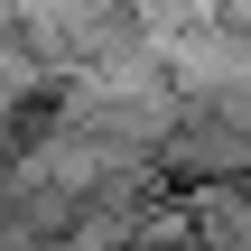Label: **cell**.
I'll list each match as a JSON object with an SVG mask.
<instances>
[{
  "instance_id": "cell-1",
  "label": "cell",
  "mask_w": 251,
  "mask_h": 251,
  "mask_svg": "<svg viewBox=\"0 0 251 251\" xmlns=\"http://www.w3.org/2000/svg\"><path fill=\"white\" fill-rule=\"evenodd\" d=\"M140 28H205V19H224L233 0H121Z\"/></svg>"
}]
</instances>
